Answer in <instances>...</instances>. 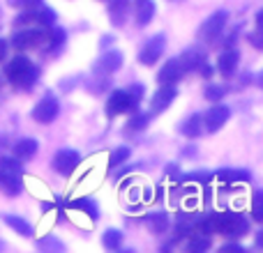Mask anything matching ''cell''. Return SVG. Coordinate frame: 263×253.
Segmentation results:
<instances>
[{"instance_id":"obj_35","label":"cell","mask_w":263,"mask_h":253,"mask_svg":"<svg viewBox=\"0 0 263 253\" xmlns=\"http://www.w3.org/2000/svg\"><path fill=\"white\" fill-rule=\"evenodd\" d=\"M219 253H245V249L238 244H224L222 249H219Z\"/></svg>"},{"instance_id":"obj_21","label":"cell","mask_w":263,"mask_h":253,"mask_svg":"<svg viewBox=\"0 0 263 253\" xmlns=\"http://www.w3.org/2000/svg\"><path fill=\"white\" fill-rule=\"evenodd\" d=\"M155 3L153 0H139V7H136V23L139 26H148L155 18Z\"/></svg>"},{"instance_id":"obj_8","label":"cell","mask_w":263,"mask_h":253,"mask_svg":"<svg viewBox=\"0 0 263 253\" xmlns=\"http://www.w3.org/2000/svg\"><path fill=\"white\" fill-rule=\"evenodd\" d=\"M79 163H81V154H79L77 150H69V147L58 150L53 157V168L60 173V175H72V173L79 168Z\"/></svg>"},{"instance_id":"obj_39","label":"cell","mask_w":263,"mask_h":253,"mask_svg":"<svg viewBox=\"0 0 263 253\" xmlns=\"http://www.w3.org/2000/svg\"><path fill=\"white\" fill-rule=\"evenodd\" d=\"M0 249H3V242H0Z\"/></svg>"},{"instance_id":"obj_7","label":"cell","mask_w":263,"mask_h":253,"mask_svg":"<svg viewBox=\"0 0 263 253\" xmlns=\"http://www.w3.org/2000/svg\"><path fill=\"white\" fill-rule=\"evenodd\" d=\"M123 51L118 49H109L100 55V60L95 62V74L97 76H111L116 74L120 67H123Z\"/></svg>"},{"instance_id":"obj_12","label":"cell","mask_w":263,"mask_h":253,"mask_svg":"<svg viewBox=\"0 0 263 253\" xmlns=\"http://www.w3.org/2000/svg\"><path fill=\"white\" fill-rule=\"evenodd\" d=\"M182 76H185V69H182L180 60L173 58V60H168V62H164V67L157 72V83L159 86H166V83H173V86H176Z\"/></svg>"},{"instance_id":"obj_34","label":"cell","mask_w":263,"mask_h":253,"mask_svg":"<svg viewBox=\"0 0 263 253\" xmlns=\"http://www.w3.org/2000/svg\"><path fill=\"white\" fill-rule=\"evenodd\" d=\"M129 95H132V99L136 101V104H139V99H141V95H143V86H132L129 88Z\"/></svg>"},{"instance_id":"obj_9","label":"cell","mask_w":263,"mask_h":253,"mask_svg":"<svg viewBox=\"0 0 263 253\" xmlns=\"http://www.w3.org/2000/svg\"><path fill=\"white\" fill-rule=\"evenodd\" d=\"M134 106H136V101L132 99V95L127 90H116V92H111L109 101H106V115L116 118V115H123L127 111H132Z\"/></svg>"},{"instance_id":"obj_24","label":"cell","mask_w":263,"mask_h":253,"mask_svg":"<svg viewBox=\"0 0 263 253\" xmlns=\"http://www.w3.org/2000/svg\"><path fill=\"white\" fill-rule=\"evenodd\" d=\"M102 244H104V249H109V251H118L120 246H123V233L116 230V228L104 230V235H102Z\"/></svg>"},{"instance_id":"obj_33","label":"cell","mask_w":263,"mask_h":253,"mask_svg":"<svg viewBox=\"0 0 263 253\" xmlns=\"http://www.w3.org/2000/svg\"><path fill=\"white\" fill-rule=\"evenodd\" d=\"M210 173H190V175H185L182 180H192V182H205V180H210Z\"/></svg>"},{"instance_id":"obj_31","label":"cell","mask_w":263,"mask_h":253,"mask_svg":"<svg viewBox=\"0 0 263 253\" xmlns=\"http://www.w3.org/2000/svg\"><path fill=\"white\" fill-rule=\"evenodd\" d=\"M148 120H150V115H143V113L134 115V118L127 122V131H141V129H145V126H148Z\"/></svg>"},{"instance_id":"obj_32","label":"cell","mask_w":263,"mask_h":253,"mask_svg":"<svg viewBox=\"0 0 263 253\" xmlns=\"http://www.w3.org/2000/svg\"><path fill=\"white\" fill-rule=\"evenodd\" d=\"M9 5L16 9H35L42 5V0H9Z\"/></svg>"},{"instance_id":"obj_23","label":"cell","mask_w":263,"mask_h":253,"mask_svg":"<svg viewBox=\"0 0 263 253\" xmlns=\"http://www.w3.org/2000/svg\"><path fill=\"white\" fill-rule=\"evenodd\" d=\"M180 131L187 136V138H199V136L203 134V118H201V115H192L190 120L182 122Z\"/></svg>"},{"instance_id":"obj_5","label":"cell","mask_w":263,"mask_h":253,"mask_svg":"<svg viewBox=\"0 0 263 253\" xmlns=\"http://www.w3.org/2000/svg\"><path fill=\"white\" fill-rule=\"evenodd\" d=\"M164 49H166V37L159 32V35L150 37V39L145 41L143 46H141V51H139V62L145 65V67H153V65L157 62L159 58H162Z\"/></svg>"},{"instance_id":"obj_4","label":"cell","mask_w":263,"mask_h":253,"mask_svg":"<svg viewBox=\"0 0 263 253\" xmlns=\"http://www.w3.org/2000/svg\"><path fill=\"white\" fill-rule=\"evenodd\" d=\"M227 21H229V12H224V9L210 14V16L201 23L199 37H201V39H205V41H215L219 35H222L224 28H227Z\"/></svg>"},{"instance_id":"obj_30","label":"cell","mask_w":263,"mask_h":253,"mask_svg":"<svg viewBox=\"0 0 263 253\" xmlns=\"http://www.w3.org/2000/svg\"><path fill=\"white\" fill-rule=\"evenodd\" d=\"M252 217L256 221H263V191H254V198H252Z\"/></svg>"},{"instance_id":"obj_36","label":"cell","mask_w":263,"mask_h":253,"mask_svg":"<svg viewBox=\"0 0 263 253\" xmlns=\"http://www.w3.org/2000/svg\"><path fill=\"white\" fill-rule=\"evenodd\" d=\"M199 72L201 74H203V76H213V67H210V62H208V60H205V62H201V67H199Z\"/></svg>"},{"instance_id":"obj_17","label":"cell","mask_w":263,"mask_h":253,"mask_svg":"<svg viewBox=\"0 0 263 253\" xmlns=\"http://www.w3.org/2000/svg\"><path fill=\"white\" fill-rule=\"evenodd\" d=\"M37 150H40V143L35 138H21L14 145V157L18 161H28V159H32L37 154Z\"/></svg>"},{"instance_id":"obj_1","label":"cell","mask_w":263,"mask_h":253,"mask_svg":"<svg viewBox=\"0 0 263 253\" xmlns=\"http://www.w3.org/2000/svg\"><path fill=\"white\" fill-rule=\"evenodd\" d=\"M208 226L213 233H222V235L231 237V240H240L250 233V221L238 212H219V214H210L208 217Z\"/></svg>"},{"instance_id":"obj_22","label":"cell","mask_w":263,"mask_h":253,"mask_svg":"<svg viewBox=\"0 0 263 253\" xmlns=\"http://www.w3.org/2000/svg\"><path fill=\"white\" fill-rule=\"evenodd\" d=\"M67 205H69L72 209H79V212H86L88 217L92 219V221H95V219L100 217V207L95 205V200H92V198H77V200H69Z\"/></svg>"},{"instance_id":"obj_26","label":"cell","mask_w":263,"mask_h":253,"mask_svg":"<svg viewBox=\"0 0 263 253\" xmlns=\"http://www.w3.org/2000/svg\"><path fill=\"white\" fill-rule=\"evenodd\" d=\"M187 249L199 253V251H208L210 249V237L208 235H201V233H194L192 235V240L187 242Z\"/></svg>"},{"instance_id":"obj_40","label":"cell","mask_w":263,"mask_h":253,"mask_svg":"<svg viewBox=\"0 0 263 253\" xmlns=\"http://www.w3.org/2000/svg\"><path fill=\"white\" fill-rule=\"evenodd\" d=\"M171 3H178V0H171Z\"/></svg>"},{"instance_id":"obj_28","label":"cell","mask_w":263,"mask_h":253,"mask_svg":"<svg viewBox=\"0 0 263 253\" xmlns=\"http://www.w3.org/2000/svg\"><path fill=\"white\" fill-rule=\"evenodd\" d=\"M129 154H132V150H129V147H116L114 152L109 154V166H111V168L123 166V163L129 159Z\"/></svg>"},{"instance_id":"obj_10","label":"cell","mask_w":263,"mask_h":253,"mask_svg":"<svg viewBox=\"0 0 263 253\" xmlns=\"http://www.w3.org/2000/svg\"><path fill=\"white\" fill-rule=\"evenodd\" d=\"M229 118H231V109L217 101V106H213V109L203 115V129L208 131V134H215V131H219L229 122Z\"/></svg>"},{"instance_id":"obj_11","label":"cell","mask_w":263,"mask_h":253,"mask_svg":"<svg viewBox=\"0 0 263 253\" xmlns=\"http://www.w3.org/2000/svg\"><path fill=\"white\" fill-rule=\"evenodd\" d=\"M178 97V90L173 83H166V86H162L157 92L153 95V101H150V113L157 115V113H164V111L168 109V106L173 104V99Z\"/></svg>"},{"instance_id":"obj_15","label":"cell","mask_w":263,"mask_h":253,"mask_svg":"<svg viewBox=\"0 0 263 253\" xmlns=\"http://www.w3.org/2000/svg\"><path fill=\"white\" fill-rule=\"evenodd\" d=\"M106 7H109L111 23H114V26H123L127 14H129V0H109Z\"/></svg>"},{"instance_id":"obj_29","label":"cell","mask_w":263,"mask_h":253,"mask_svg":"<svg viewBox=\"0 0 263 253\" xmlns=\"http://www.w3.org/2000/svg\"><path fill=\"white\" fill-rule=\"evenodd\" d=\"M224 95H227V88H222V86H208L203 90V97L208 101H215V104H217V101H222L224 99Z\"/></svg>"},{"instance_id":"obj_2","label":"cell","mask_w":263,"mask_h":253,"mask_svg":"<svg viewBox=\"0 0 263 253\" xmlns=\"http://www.w3.org/2000/svg\"><path fill=\"white\" fill-rule=\"evenodd\" d=\"M37 76H40V69H37V65L32 62V60H28L26 55L12 58L7 62V67H5V78L16 88H26L28 90L30 86H35Z\"/></svg>"},{"instance_id":"obj_20","label":"cell","mask_w":263,"mask_h":253,"mask_svg":"<svg viewBox=\"0 0 263 253\" xmlns=\"http://www.w3.org/2000/svg\"><path fill=\"white\" fill-rule=\"evenodd\" d=\"M217 180H222L224 184H238V182H250L252 173L250 171H231V168H224L217 173Z\"/></svg>"},{"instance_id":"obj_6","label":"cell","mask_w":263,"mask_h":253,"mask_svg":"<svg viewBox=\"0 0 263 253\" xmlns=\"http://www.w3.org/2000/svg\"><path fill=\"white\" fill-rule=\"evenodd\" d=\"M60 113V104L53 95H46L44 99L37 101V106L32 109V120L40 124H51Z\"/></svg>"},{"instance_id":"obj_18","label":"cell","mask_w":263,"mask_h":253,"mask_svg":"<svg viewBox=\"0 0 263 253\" xmlns=\"http://www.w3.org/2000/svg\"><path fill=\"white\" fill-rule=\"evenodd\" d=\"M178 60H180L182 69H185V72H190V69H199L201 62H205L208 58H205V53H203V51H199V49H187Z\"/></svg>"},{"instance_id":"obj_38","label":"cell","mask_w":263,"mask_h":253,"mask_svg":"<svg viewBox=\"0 0 263 253\" xmlns=\"http://www.w3.org/2000/svg\"><path fill=\"white\" fill-rule=\"evenodd\" d=\"M102 86H109V78H104V81H102ZM102 90H104V88H100V86H97L92 92H102Z\"/></svg>"},{"instance_id":"obj_16","label":"cell","mask_w":263,"mask_h":253,"mask_svg":"<svg viewBox=\"0 0 263 253\" xmlns=\"http://www.w3.org/2000/svg\"><path fill=\"white\" fill-rule=\"evenodd\" d=\"M21 177L18 175H12V173H7V171H3L0 168V194H5V196H16V194H21Z\"/></svg>"},{"instance_id":"obj_25","label":"cell","mask_w":263,"mask_h":253,"mask_svg":"<svg viewBox=\"0 0 263 253\" xmlns=\"http://www.w3.org/2000/svg\"><path fill=\"white\" fill-rule=\"evenodd\" d=\"M35 23H40L42 28H51L55 23V12L51 7L40 5V7H35Z\"/></svg>"},{"instance_id":"obj_3","label":"cell","mask_w":263,"mask_h":253,"mask_svg":"<svg viewBox=\"0 0 263 253\" xmlns=\"http://www.w3.org/2000/svg\"><path fill=\"white\" fill-rule=\"evenodd\" d=\"M49 41V30L46 28H23V30L14 32L9 44L16 51H28V49H37V46H46Z\"/></svg>"},{"instance_id":"obj_13","label":"cell","mask_w":263,"mask_h":253,"mask_svg":"<svg viewBox=\"0 0 263 253\" xmlns=\"http://www.w3.org/2000/svg\"><path fill=\"white\" fill-rule=\"evenodd\" d=\"M238 62H240V53H238L233 46H229V49L224 51V53L219 55V60H217L219 74H222L224 78H231L233 74L238 72Z\"/></svg>"},{"instance_id":"obj_14","label":"cell","mask_w":263,"mask_h":253,"mask_svg":"<svg viewBox=\"0 0 263 253\" xmlns=\"http://www.w3.org/2000/svg\"><path fill=\"white\" fill-rule=\"evenodd\" d=\"M145 226L155 235H164L171 228V217L166 212H150V214H145Z\"/></svg>"},{"instance_id":"obj_27","label":"cell","mask_w":263,"mask_h":253,"mask_svg":"<svg viewBox=\"0 0 263 253\" xmlns=\"http://www.w3.org/2000/svg\"><path fill=\"white\" fill-rule=\"evenodd\" d=\"M0 168L3 171H7V173H12V175H18L21 177L23 175V163L18 161L16 157H0Z\"/></svg>"},{"instance_id":"obj_19","label":"cell","mask_w":263,"mask_h":253,"mask_svg":"<svg viewBox=\"0 0 263 253\" xmlns=\"http://www.w3.org/2000/svg\"><path fill=\"white\" fill-rule=\"evenodd\" d=\"M3 221L7 223L12 230H16L18 235L32 237V226H30V223H28L23 217H16V214H3Z\"/></svg>"},{"instance_id":"obj_37","label":"cell","mask_w":263,"mask_h":253,"mask_svg":"<svg viewBox=\"0 0 263 253\" xmlns=\"http://www.w3.org/2000/svg\"><path fill=\"white\" fill-rule=\"evenodd\" d=\"M7 41H5V39H0V62H3V60H5V55H7Z\"/></svg>"}]
</instances>
